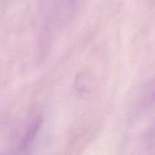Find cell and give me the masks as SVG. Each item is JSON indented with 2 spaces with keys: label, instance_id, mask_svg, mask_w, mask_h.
<instances>
[{
  "label": "cell",
  "instance_id": "obj_1",
  "mask_svg": "<svg viewBox=\"0 0 155 155\" xmlns=\"http://www.w3.org/2000/svg\"><path fill=\"white\" fill-rule=\"evenodd\" d=\"M155 104V77L150 80L142 89L136 104H134V110L142 112L149 109Z\"/></svg>",
  "mask_w": 155,
  "mask_h": 155
},
{
  "label": "cell",
  "instance_id": "obj_2",
  "mask_svg": "<svg viewBox=\"0 0 155 155\" xmlns=\"http://www.w3.org/2000/svg\"><path fill=\"white\" fill-rule=\"evenodd\" d=\"M40 128V123L39 122H35L28 129L25 136L24 137L23 141H22V143H21V149H27L31 143L34 142L37 133H38V130Z\"/></svg>",
  "mask_w": 155,
  "mask_h": 155
}]
</instances>
